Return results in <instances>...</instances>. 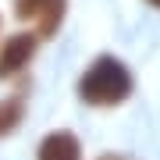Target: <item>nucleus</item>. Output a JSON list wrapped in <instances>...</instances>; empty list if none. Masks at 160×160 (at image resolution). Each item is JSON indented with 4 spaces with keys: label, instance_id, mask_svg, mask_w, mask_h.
<instances>
[{
    "label": "nucleus",
    "instance_id": "obj_1",
    "mask_svg": "<svg viewBox=\"0 0 160 160\" xmlns=\"http://www.w3.org/2000/svg\"><path fill=\"white\" fill-rule=\"evenodd\" d=\"M82 100L92 103V107H114V103L128 100L132 92V75L118 57H96L92 68L82 75L78 82Z\"/></svg>",
    "mask_w": 160,
    "mask_h": 160
},
{
    "label": "nucleus",
    "instance_id": "obj_2",
    "mask_svg": "<svg viewBox=\"0 0 160 160\" xmlns=\"http://www.w3.org/2000/svg\"><path fill=\"white\" fill-rule=\"evenodd\" d=\"M14 14L25 22H39V36L46 39L64 18V0H14Z\"/></svg>",
    "mask_w": 160,
    "mask_h": 160
},
{
    "label": "nucleus",
    "instance_id": "obj_3",
    "mask_svg": "<svg viewBox=\"0 0 160 160\" xmlns=\"http://www.w3.org/2000/svg\"><path fill=\"white\" fill-rule=\"evenodd\" d=\"M36 36L32 32H14L11 39L4 43V50H0V78H11V75H18L25 68V64L32 61L36 53Z\"/></svg>",
    "mask_w": 160,
    "mask_h": 160
},
{
    "label": "nucleus",
    "instance_id": "obj_4",
    "mask_svg": "<svg viewBox=\"0 0 160 160\" xmlns=\"http://www.w3.org/2000/svg\"><path fill=\"white\" fill-rule=\"evenodd\" d=\"M36 160H82V146L71 132H50L36 149Z\"/></svg>",
    "mask_w": 160,
    "mask_h": 160
},
{
    "label": "nucleus",
    "instance_id": "obj_5",
    "mask_svg": "<svg viewBox=\"0 0 160 160\" xmlns=\"http://www.w3.org/2000/svg\"><path fill=\"white\" fill-rule=\"evenodd\" d=\"M22 114H25V103L22 100H0V135H7V132H14L22 125Z\"/></svg>",
    "mask_w": 160,
    "mask_h": 160
},
{
    "label": "nucleus",
    "instance_id": "obj_6",
    "mask_svg": "<svg viewBox=\"0 0 160 160\" xmlns=\"http://www.w3.org/2000/svg\"><path fill=\"white\" fill-rule=\"evenodd\" d=\"M100 160H125V157H118V153H103Z\"/></svg>",
    "mask_w": 160,
    "mask_h": 160
},
{
    "label": "nucleus",
    "instance_id": "obj_7",
    "mask_svg": "<svg viewBox=\"0 0 160 160\" xmlns=\"http://www.w3.org/2000/svg\"><path fill=\"white\" fill-rule=\"evenodd\" d=\"M149 4H157V7H160V0H149Z\"/></svg>",
    "mask_w": 160,
    "mask_h": 160
}]
</instances>
